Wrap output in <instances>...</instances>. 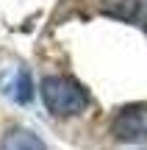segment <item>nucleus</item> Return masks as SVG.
Segmentation results:
<instances>
[{
    "label": "nucleus",
    "mask_w": 147,
    "mask_h": 150,
    "mask_svg": "<svg viewBox=\"0 0 147 150\" xmlns=\"http://www.w3.org/2000/svg\"><path fill=\"white\" fill-rule=\"evenodd\" d=\"M39 95H42L44 106L56 114V117H72L81 114L89 103V92L78 83L75 78L67 75H47L39 83Z\"/></svg>",
    "instance_id": "obj_1"
},
{
    "label": "nucleus",
    "mask_w": 147,
    "mask_h": 150,
    "mask_svg": "<svg viewBox=\"0 0 147 150\" xmlns=\"http://www.w3.org/2000/svg\"><path fill=\"white\" fill-rule=\"evenodd\" d=\"M111 134L120 142L147 139V103H131V106L120 108L111 122Z\"/></svg>",
    "instance_id": "obj_2"
},
{
    "label": "nucleus",
    "mask_w": 147,
    "mask_h": 150,
    "mask_svg": "<svg viewBox=\"0 0 147 150\" xmlns=\"http://www.w3.org/2000/svg\"><path fill=\"white\" fill-rule=\"evenodd\" d=\"M100 11L128 22H136L147 31V0H103Z\"/></svg>",
    "instance_id": "obj_3"
},
{
    "label": "nucleus",
    "mask_w": 147,
    "mask_h": 150,
    "mask_svg": "<svg viewBox=\"0 0 147 150\" xmlns=\"http://www.w3.org/2000/svg\"><path fill=\"white\" fill-rule=\"evenodd\" d=\"M0 150H47V147H44V142L36 134H31L25 128H14V131H8L3 136Z\"/></svg>",
    "instance_id": "obj_4"
},
{
    "label": "nucleus",
    "mask_w": 147,
    "mask_h": 150,
    "mask_svg": "<svg viewBox=\"0 0 147 150\" xmlns=\"http://www.w3.org/2000/svg\"><path fill=\"white\" fill-rule=\"evenodd\" d=\"M6 95L14 97L17 103H28L33 95V86H31V75H28L25 70H17L14 72V81H11V86L6 89Z\"/></svg>",
    "instance_id": "obj_5"
}]
</instances>
